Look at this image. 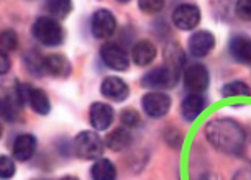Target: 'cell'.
I'll list each match as a JSON object with an SVG mask.
<instances>
[{"mask_svg": "<svg viewBox=\"0 0 251 180\" xmlns=\"http://www.w3.org/2000/svg\"><path fill=\"white\" fill-rule=\"evenodd\" d=\"M205 138L222 154L241 156L245 151V130L230 118H215L208 121L205 125Z\"/></svg>", "mask_w": 251, "mask_h": 180, "instance_id": "obj_1", "label": "cell"}, {"mask_svg": "<svg viewBox=\"0 0 251 180\" xmlns=\"http://www.w3.org/2000/svg\"><path fill=\"white\" fill-rule=\"evenodd\" d=\"M31 33L36 41L45 46H59L64 40V30L58 20L51 17H40L33 23Z\"/></svg>", "mask_w": 251, "mask_h": 180, "instance_id": "obj_2", "label": "cell"}, {"mask_svg": "<svg viewBox=\"0 0 251 180\" xmlns=\"http://www.w3.org/2000/svg\"><path fill=\"white\" fill-rule=\"evenodd\" d=\"M73 151L79 159L97 160L103 153V143L97 133L80 131L73 141Z\"/></svg>", "mask_w": 251, "mask_h": 180, "instance_id": "obj_3", "label": "cell"}, {"mask_svg": "<svg viewBox=\"0 0 251 180\" xmlns=\"http://www.w3.org/2000/svg\"><path fill=\"white\" fill-rule=\"evenodd\" d=\"M15 93H17L18 100L22 102V105L28 103V105L31 107V110L38 113V115L45 116L50 113L51 103H50V98L46 95L45 90L33 87L30 84H17Z\"/></svg>", "mask_w": 251, "mask_h": 180, "instance_id": "obj_4", "label": "cell"}, {"mask_svg": "<svg viewBox=\"0 0 251 180\" xmlns=\"http://www.w3.org/2000/svg\"><path fill=\"white\" fill-rule=\"evenodd\" d=\"M177 80H179V70L164 64L148 70L141 77L140 84L146 89H158V92H161L163 89H173L177 84Z\"/></svg>", "mask_w": 251, "mask_h": 180, "instance_id": "obj_5", "label": "cell"}, {"mask_svg": "<svg viewBox=\"0 0 251 180\" xmlns=\"http://www.w3.org/2000/svg\"><path fill=\"white\" fill-rule=\"evenodd\" d=\"M210 84V74L208 69L201 63L191 64L184 70V87L189 93H201L205 92Z\"/></svg>", "mask_w": 251, "mask_h": 180, "instance_id": "obj_6", "label": "cell"}, {"mask_svg": "<svg viewBox=\"0 0 251 180\" xmlns=\"http://www.w3.org/2000/svg\"><path fill=\"white\" fill-rule=\"evenodd\" d=\"M171 103V97L164 92H158V90L145 93L143 98H141V107H143L145 113L150 118H153V120H158V118L168 115Z\"/></svg>", "mask_w": 251, "mask_h": 180, "instance_id": "obj_7", "label": "cell"}, {"mask_svg": "<svg viewBox=\"0 0 251 180\" xmlns=\"http://www.w3.org/2000/svg\"><path fill=\"white\" fill-rule=\"evenodd\" d=\"M201 8L194 3H179L173 10V23L177 30L189 31L201 23Z\"/></svg>", "mask_w": 251, "mask_h": 180, "instance_id": "obj_8", "label": "cell"}, {"mask_svg": "<svg viewBox=\"0 0 251 180\" xmlns=\"http://www.w3.org/2000/svg\"><path fill=\"white\" fill-rule=\"evenodd\" d=\"M117 30V18L107 8H99L91 18V31L99 40L110 38Z\"/></svg>", "mask_w": 251, "mask_h": 180, "instance_id": "obj_9", "label": "cell"}, {"mask_svg": "<svg viewBox=\"0 0 251 180\" xmlns=\"http://www.w3.org/2000/svg\"><path fill=\"white\" fill-rule=\"evenodd\" d=\"M100 58L103 61V64L107 68H110L113 70H126L130 68V58L126 54V51L122 46L115 45V43H105L100 48Z\"/></svg>", "mask_w": 251, "mask_h": 180, "instance_id": "obj_10", "label": "cell"}, {"mask_svg": "<svg viewBox=\"0 0 251 180\" xmlns=\"http://www.w3.org/2000/svg\"><path fill=\"white\" fill-rule=\"evenodd\" d=\"M115 112L108 103L94 102L89 108V123L96 131H105L112 125Z\"/></svg>", "mask_w": 251, "mask_h": 180, "instance_id": "obj_11", "label": "cell"}, {"mask_svg": "<svg viewBox=\"0 0 251 180\" xmlns=\"http://www.w3.org/2000/svg\"><path fill=\"white\" fill-rule=\"evenodd\" d=\"M214 48H215V36L207 30L196 31L189 38L187 49L194 58H203V56L210 54V51Z\"/></svg>", "mask_w": 251, "mask_h": 180, "instance_id": "obj_12", "label": "cell"}, {"mask_svg": "<svg viewBox=\"0 0 251 180\" xmlns=\"http://www.w3.org/2000/svg\"><path fill=\"white\" fill-rule=\"evenodd\" d=\"M100 93L107 100L112 102H123L126 100L130 93V89L126 82L120 77H105L100 84Z\"/></svg>", "mask_w": 251, "mask_h": 180, "instance_id": "obj_13", "label": "cell"}, {"mask_svg": "<svg viewBox=\"0 0 251 180\" xmlns=\"http://www.w3.org/2000/svg\"><path fill=\"white\" fill-rule=\"evenodd\" d=\"M228 51L241 64H251V38L246 35H235L228 43Z\"/></svg>", "mask_w": 251, "mask_h": 180, "instance_id": "obj_14", "label": "cell"}, {"mask_svg": "<svg viewBox=\"0 0 251 180\" xmlns=\"http://www.w3.org/2000/svg\"><path fill=\"white\" fill-rule=\"evenodd\" d=\"M73 72L69 59L63 54H48L45 56V74H50L53 77H69Z\"/></svg>", "mask_w": 251, "mask_h": 180, "instance_id": "obj_15", "label": "cell"}, {"mask_svg": "<svg viewBox=\"0 0 251 180\" xmlns=\"http://www.w3.org/2000/svg\"><path fill=\"white\" fill-rule=\"evenodd\" d=\"M205 107H207V100L201 95V93H189L181 103L182 118L189 123L196 121L199 115L205 110Z\"/></svg>", "mask_w": 251, "mask_h": 180, "instance_id": "obj_16", "label": "cell"}, {"mask_svg": "<svg viewBox=\"0 0 251 180\" xmlns=\"http://www.w3.org/2000/svg\"><path fill=\"white\" fill-rule=\"evenodd\" d=\"M36 151V138L30 133H23L17 136L15 144H13V158L20 162H26L33 158Z\"/></svg>", "mask_w": 251, "mask_h": 180, "instance_id": "obj_17", "label": "cell"}, {"mask_svg": "<svg viewBox=\"0 0 251 180\" xmlns=\"http://www.w3.org/2000/svg\"><path fill=\"white\" fill-rule=\"evenodd\" d=\"M158 56V49L151 41L148 40H141L131 48V61L136 66H150Z\"/></svg>", "mask_w": 251, "mask_h": 180, "instance_id": "obj_18", "label": "cell"}, {"mask_svg": "<svg viewBox=\"0 0 251 180\" xmlns=\"http://www.w3.org/2000/svg\"><path fill=\"white\" fill-rule=\"evenodd\" d=\"M131 143H133V136H131L128 128H125V126L115 128L113 131L108 133L105 138L107 148L112 151H117V153L118 151H125L128 146H131Z\"/></svg>", "mask_w": 251, "mask_h": 180, "instance_id": "obj_19", "label": "cell"}, {"mask_svg": "<svg viewBox=\"0 0 251 180\" xmlns=\"http://www.w3.org/2000/svg\"><path fill=\"white\" fill-rule=\"evenodd\" d=\"M91 177L92 180H115L117 179V169L110 159H97L91 167Z\"/></svg>", "mask_w": 251, "mask_h": 180, "instance_id": "obj_20", "label": "cell"}, {"mask_svg": "<svg viewBox=\"0 0 251 180\" xmlns=\"http://www.w3.org/2000/svg\"><path fill=\"white\" fill-rule=\"evenodd\" d=\"M164 61H166V66H169V68L181 72L182 66L186 64V54H184L182 48L177 43H169L164 49Z\"/></svg>", "mask_w": 251, "mask_h": 180, "instance_id": "obj_21", "label": "cell"}, {"mask_svg": "<svg viewBox=\"0 0 251 180\" xmlns=\"http://www.w3.org/2000/svg\"><path fill=\"white\" fill-rule=\"evenodd\" d=\"M43 8L50 13L51 18L54 20H63L73 10V3L69 0H51V2H45Z\"/></svg>", "mask_w": 251, "mask_h": 180, "instance_id": "obj_22", "label": "cell"}, {"mask_svg": "<svg viewBox=\"0 0 251 180\" xmlns=\"http://www.w3.org/2000/svg\"><path fill=\"white\" fill-rule=\"evenodd\" d=\"M22 102L18 100L17 93H7L2 98V116L5 121H15L18 118V112H20Z\"/></svg>", "mask_w": 251, "mask_h": 180, "instance_id": "obj_23", "label": "cell"}, {"mask_svg": "<svg viewBox=\"0 0 251 180\" xmlns=\"http://www.w3.org/2000/svg\"><path fill=\"white\" fill-rule=\"evenodd\" d=\"M222 95L226 98H235V97H251V89L241 80H233L222 87Z\"/></svg>", "mask_w": 251, "mask_h": 180, "instance_id": "obj_24", "label": "cell"}, {"mask_svg": "<svg viewBox=\"0 0 251 180\" xmlns=\"http://www.w3.org/2000/svg\"><path fill=\"white\" fill-rule=\"evenodd\" d=\"M25 63L26 68L31 74L41 75L45 74V56H41L38 51H30L25 54Z\"/></svg>", "mask_w": 251, "mask_h": 180, "instance_id": "obj_25", "label": "cell"}, {"mask_svg": "<svg viewBox=\"0 0 251 180\" xmlns=\"http://www.w3.org/2000/svg\"><path fill=\"white\" fill-rule=\"evenodd\" d=\"M0 45H2V53H12L17 49L18 46V38L17 33L13 30H3L2 38H0Z\"/></svg>", "mask_w": 251, "mask_h": 180, "instance_id": "obj_26", "label": "cell"}, {"mask_svg": "<svg viewBox=\"0 0 251 180\" xmlns=\"http://www.w3.org/2000/svg\"><path fill=\"white\" fill-rule=\"evenodd\" d=\"M120 120L125 128H135L136 125H140V115L133 108H125V110H122Z\"/></svg>", "mask_w": 251, "mask_h": 180, "instance_id": "obj_27", "label": "cell"}, {"mask_svg": "<svg viewBox=\"0 0 251 180\" xmlns=\"http://www.w3.org/2000/svg\"><path fill=\"white\" fill-rule=\"evenodd\" d=\"M13 175H15V162L8 156H2L0 158V177L3 180H8Z\"/></svg>", "mask_w": 251, "mask_h": 180, "instance_id": "obj_28", "label": "cell"}, {"mask_svg": "<svg viewBox=\"0 0 251 180\" xmlns=\"http://www.w3.org/2000/svg\"><path fill=\"white\" fill-rule=\"evenodd\" d=\"M138 7L145 13H158L164 8V2H161V0H141L138 2Z\"/></svg>", "mask_w": 251, "mask_h": 180, "instance_id": "obj_29", "label": "cell"}, {"mask_svg": "<svg viewBox=\"0 0 251 180\" xmlns=\"http://www.w3.org/2000/svg\"><path fill=\"white\" fill-rule=\"evenodd\" d=\"M235 12L240 18L251 22V0H240L235 5Z\"/></svg>", "mask_w": 251, "mask_h": 180, "instance_id": "obj_30", "label": "cell"}, {"mask_svg": "<svg viewBox=\"0 0 251 180\" xmlns=\"http://www.w3.org/2000/svg\"><path fill=\"white\" fill-rule=\"evenodd\" d=\"M8 69H10V59H8V54L2 53V56H0V72L7 74Z\"/></svg>", "mask_w": 251, "mask_h": 180, "instance_id": "obj_31", "label": "cell"}, {"mask_svg": "<svg viewBox=\"0 0 251 180\" xmlns=\"http://www.w3.org/2000/svg\"><path fill=\"white\" fill-rule=\"evenodd\" d=\"M231 180H251V169H241L238 170Z\"/></svg>", "mask_w": 251, "mask_h": 180, "instance_id": "obj_32", "label": "cell"}, {"mask_svg": "<svg viewBox=\"0 0 251 180\" xmlns=\"http://www.w3.org/2000/svg\"><path fill=\"white\" fill-rule=\"evenodd\" d=\"M61 180H79L77 177H74V175H66V177H63Z\"/></svg>", "mask_w": 251, "mask_h": 180, "instance_id": "obj_33", "label": "cell"}]
</instances>
